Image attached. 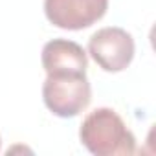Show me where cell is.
I'll return each instance as SVG.
<instances>
[{"instance_id": "1", "label": "cell", "mask_w": 156, "mask_h": 156, "mask_svg": "<svg viewBox=\"0 0 156 156\" xmlns=\"http://www.w3.org/2000/svg\"><path fill=\"white\" fill-rule=\"evenodd\" d=\"M79 140L96 156H130L136 152V138L121 116L101 107L92 110L79 127Z\"/></svg>"}, {"instance_id": "2", "label": "cell", "mask_w": 156, "mask_h": 156, "mask_svg": "<svg viewBox=\"0 0 156 156\" xmlns=\"http://www.w3.org/2000/svg\"><path fill=\"white\" fill-rule=\"evenodd\" d=\"M42 101L57 118L79 116L92 101V87L87 73H46Z\"/></svg>"}, {"instance_id": "3", "label": "cell", "mask_w": 156, "mask_h": 156, "mask_svg": "<svg viewBox=\"0 0 156 156\" xmlns=\"http://www.w3.org/2000/svg\"><path fill=\"white\" fill-rule=\"evenodd\" d=\"M136 44L132 35L119 26H107L98 30L88 39V53L96 64L108 72L118 73L130 66Z\"/></svg>"}, {"instance_id": "4", "label": "cell", "mask_w": 156, "mask_h": 156, "mask_svg": "<svg viewBox=\"0 0 156 156\" xmlns=\"http://www.w3.org/2000/svg\"><path fill=\"white\" fill-rule=\"evenodd\" d=\"M108 9V0H44V15L59 30L79 31L99 22Z\"/></svg>"}, {"instance_id": "5", "label": "cell", "mask_w": 156, "mask_h": 156, "mask_svg": "<svg viewBox=\"0 0 156 156\" xmlns=\"http://www.w3.org/2000/svg\"><path fill=\"white\" fill-rule=\"evenodd\" d=\"M46 73H87L88 57L81 44L68 39L48 41L41 53Z\"/></svg>"}, {"instance_id": "6", "label": "cell", "mask_w": 156, "mask_h": 156, "mask_svg": "<svg viewBox=\"0 0 156 156\" xmlns=\"http://www.w3.org/2000/svg\"><path fill=\"white\" fill-rule=\"evenodd\" d=\"M0 149H2V138H0Z\"/></svg>"}]
</instances>
